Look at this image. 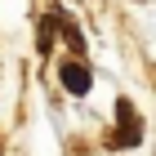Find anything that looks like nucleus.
Returning a JSON list of instances; mask_svg holds the SVG:
<instances>
[{
  "label": "nucleus",
  "mask_w": 156,
  "mask_h": 156,
  "mask_svg": "<svg viewBox=\"0 0 156 156\" xmlns=\"http://www.w3.org/2000/svg\"><path fill=\"white\" fill-rule=\"evenodd\" d=\"M138 138H143V120L134 116V103L120 98L116 103V143L112 147H138Z\"/></svg>",
  "instance_id": "nucleus-1"
},
{
  "label": "nucleus",
  "mask_w": 156,
  "mask_h": 156,
  "mask_svg": "<svg viewBox=\"0 0 156 156\" xmlns=\"http://www.w3.org/2000/svg\"><path fill=\"white\" fill-rule=\"evenodd\" d=\"M58 80H62V89L76 94V98H85L89 89H94V76H89L85 62H62V67H58Z\"/></svg>",
  "instance_id": "nucleus-2"
},
{
  "label": "nucleus",
  "mask_w": 156,
  "mask_h": 156,
  "mask_svg": "<svg viewBox=\"0 0 156 156\" xmlns=\"http://www.w3.org/2000/svg\"><path fill=\"white\" fill-rule=\"evenodd\" d=\"M49 45H54V23H49V18H45V23H40V54H45Z\"/></svg>",
  "instance_id": "nucleus-3"
}]
</instances>
